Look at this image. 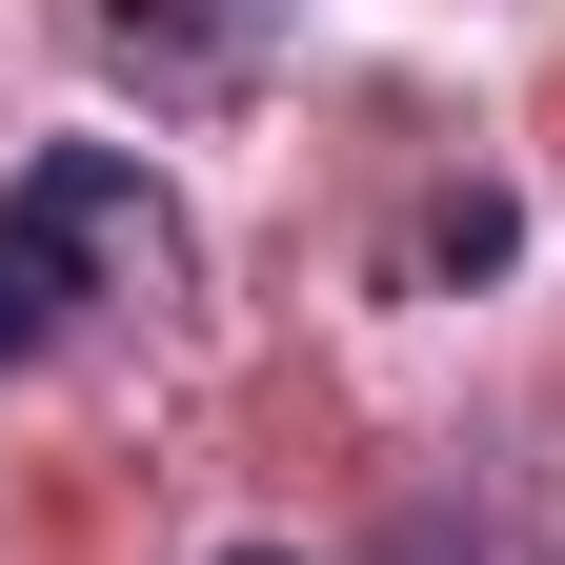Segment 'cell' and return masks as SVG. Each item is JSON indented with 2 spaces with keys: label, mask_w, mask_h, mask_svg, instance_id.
Instances as JSON below:
<instances>
[{
  "label": "cell",
  "mask_w": 565,
  "mask_h": 565,
  "mask_svg": "<svg viewBox=\"0 0 565 565\" xmlns=\"http://www.w3.org/2000/svg\"><path fill=\"white\" fill-rule=\"evenodd\" d=\"M102 282H182V202L141 141H41L0 182V364H41L61 303H102Z\"/></svg>",
  "instance_id": "6da1fadb"
},
{
  "label": "cell",
  "mask_w": 565,
  "mask_h": 565,
  "mask_svg": "<svg viewBox=\"0 0 565 565\" xmlns=\"http://www.w3.org/2000/svg\"><path fill=\"white\" fill-rule=\"evenodd\" d=\"M505 243H525V223H505V182H445V202H424V263H465V282H484Z\"/></svg>",
  "instance_id": "7a4b0ae2"
},
{
  "label": "cell",
  "mask_w": 565,
  "mask_h": 565,
  "mask_svg": "<svg viewBox=\"0 0 565 565\" xmlns=\"http://www.w3.org/2000/svg\"><path fill=\"white\" fill-rule=\"evenodd\" d=\"M223 565H303V545H223Z\"/></svg>",
  "instance_id": "3957f363"
}]
</instances>
